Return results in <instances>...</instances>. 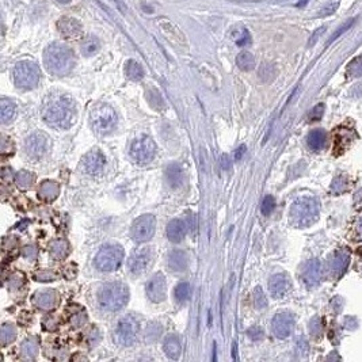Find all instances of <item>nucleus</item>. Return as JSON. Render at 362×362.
Returning a JSON list of instances; mask_svg holds the SVG:
<instances>
[{
    "label": "nucleus",
    "instance_id": "nucleus-24",
    "mask_svg": "<svg viewBox=\"0 0 362 362\" xmlns=\"http://www.w3.org/2000/svg\"><path fill=\"white\" fill-rule=\"evenodd\" d=\"M327 141V133L324 129H315L307 137V144L312 151H320L324 148Z\"/></svg>",
    "mask_w": 362,
    "mask_h": 362
},
{
    "label": "nucleus",
    "instance_id": "nucleus-46",
    "mask_svg": "<svg viewBox=\"0 0 362 362\" xmlns=\"http://www.w3.org/2000/svg\"><path fill=\"white\" fill-rule=\"evenodd\" d=\"M310 330H311V335H312L314 338H318V337H320V334H322V330H323L322 320H320V318H314L312 320H311Z\"/></svg>",
    "mask_w": 362,
    "mask_h": 362
},
{
    "label": "nucleus",
    "instance_id": "nucleus-42",
    "mask_svg": "<svg viewBox=\"0 0 362 362\" xmlns=\"http://www.w3.org/2000/svg\"><path fill=\"white\" fill-rule=\"evenodd\" d=\"M354 23H355V18H351V19H347L346 22H345V23L341 24V27L337 29L334 34L331 36V38L328 40V44H331V42H334V41L337 40L338 37H341L342 34H345V33H346L347 30H349V29H350Z\"/></svg>",
    "mask_w": 362,
    "mask_h": 362
},
{
    "label": "nucleus",
    "instance_id": "nucleus-30",
    "mask_svg": "<svg viewBox=\"0 0 362 362\" xmlns=\"http://www.w3.org/2000/svg\"><path fill=\"white\" fill-rule=\"evenodd\" d=\"M49 249H50V254H52V257L54 259L61 261V259L67 258V255L69 254V244L68 241L65 240H54L52 241Z\"/></svg>",
    "mask_w": 362,
    "mask_h": 362
},
{
    "label": "nucleus",
    "instance_id": "nucleus-26",
    "mask_svg": "<svg viewBox=\"0 0 362 362\" xmlns=\"http://www.w3.org/2000/svg\"><path fill=\"white\" fill-rule=\"evenodd\" d=\"M169 267L173 271H183L187 267V257L181 249H175L169 255Z\"/></svg>",
    "mask_w": 362,
    "mask_h": 362
},
{
    "label": "nucleus",
    "instance_id": "nucleus-12",
    "mask_svg": "<svg viewBox=\"0 0 362 362\" xmlns=\"http://www.w3.org/2000/svg\"><path fill=\"white\" fill-rule=\"evenodd\" d=\"M151 261H152V251H151V248L143 247V248L134 249L128 261L129 271L134 274V275L144 273L145 270L148 269Z\"/></svg>",
    "mask_w": 362,
    "mask_h": 362
},
{
    "label": "nucleus",
    "instance_id": "nucleus-31",
    "mask_svg": "<svg viewBox=\"0 0 362 362\" xmlns=\"http://www.w3.org/2000/svg\"><path fill=\"white\" fill-rule=\"evenodd\" d=\"M16 339V328L11 323H4L0 328V341L3 346H7Z\"/></svg>",
    "mask_w": 362,
    "mask_h": 362
},
{
    "label": "nucleus",
    "instance_id": "nucleus-52",
    "mask_svg": "<svg viewBox=\"0 0 362 362\" xmlns=\"http://www.w3.org/2000/svg\"><path fill=\"white\" fill-rule=\"evenodd\" d=\"M339 7V3H331L328 4L327 7H324L322 10V11L319 12V16H327V15H331V14H334L335 11H337V8Z\"/></svg>",
    "mask_w": 362,
    "mask_h": 362
},
{
    "label": "nucleus",
    "instance_id": "nucleus-15",
    "mask_svg": "<svg viewBox=\"0 0 362 362\" xmlns=\"http://www.w3.org/2000/svg\"><path fill=\"white\" fill-rule=\"evenodd\" d=\"M165 290H167V281L163 274H155L145 286L147 296L152 302H161L165 298Z\"/></svg>",
    "mask_w": 362,
    "mask_h": 362
},
{
    "label": "nucleus",
    "instance_id": "nucleus-50",
    "mask_svg": "<svg viewBox=\"0 0 362 362\" xmlns=\"http://www.w3.org/2000/svg\"><path fill=\"white\" fill-rule=\"evenodd\" d=\"M248 337L253 339V341L258 342V341H261V339L263 338V330H262L261 327H251L248 330Z\"/></svg>",
    "mask_w": 362,
    "mask_h": 362
},
{
    "label": "nucleus",
    "instance_id": "nucleus-48",
    "mask_svg": "<svg viewBox=\"0 0 362 362\" xmlns=\"http://www.w3.org/2000/svg\"><path fill=\"white\" fill-rule=\"evenodd\" d=\"M323 113H324V105H323V103H320V105L315 106L314 109L311 110L310 116H308V120H310L311 122L319 121L320 118L323 117Z\"/></svg>",
    "mask_w": 362,
    "mask_h": 362
},
{
    "label": "nucleus",
    "instance_id": "nucleus-5",
    "mask_svg": "<svg viewBox=\"0 0 362 362\" xmlns=\"http://www.w3.org/2000/svg\"><path fill=\"white\" fill-rule=\"evenodd\" d=\"M91 126L94 132L101 136H106L116 129L118 122L117 113L112 106L106 103H98L91 110Z\"/></svg>",
    "mask_w": 362,
    "mask_h": 362
},
{
    "label": "nucleus",
    "instance_id": "nucleus-7",
    "mask_svg": "<svg viewBox=\"0 0 362 362\" xmlns=\"http://www.w3.org/2000/svg\"><path fill=\"white\" fill-rule=\"evenodd\" d=\"M40 77V68L33 61H19L14 68V81H15V86L18 89H34L38 85Z\"/></svg>",
    "mask_w": 362,
    "mask_h": 362
},
{
    "label": "nucleus",
    "instance_id": "nucleus-2",
    "mask_svg": "<svg viewBox=\"0 0 362 362\" xmlns=\"http://www.w3.org/2000/svg\"><path fill=\"white\" fill-rule=\"evenodd\" d=\"M75 54L72 49L65 44H50L44 52V64L49 73L56 76H65L75 67Z\"/></svg>",
    "mask_w": 362,
    "mask_h": 362
},
{
    "label": "nucleus",
    "instance_id": "nucleus-45",
    "mask_svg": "<svg viewBox=\"0 0 362 362\" xmlns=\"http://www.w3.org/2000/svg\"><path fill=\"white\" fill-rule=\"evenodd\" d=\"M0 152L3 156L11 155L14 153V143L11 141V138H8L7 136H2V144H0Z\"/></svg>",
    "mask_w": 362,
    "mask_h": 362
},
{
    "label": "nucleus",
    "instance_id": "nucleus-44",
    "mask_svg": "<svg viewBox=\"0 0 362 362\" xmlns=\"http://www.w3.org/2000/svg\"><path fill=\"white\" fill-rule=\"evenodd\" d=\"M274 208H275V200H274V197H271V196H266V197L263 198V201H262V205H261L262 213L265 214V216H269V214L274 210Z\"/></svg>",
    "mask_w": 362,
    "mask_h": 362
},
{
    "label": "nucleus",
    "instance_id": "nucleus-22",
    "mask_svg": "<svg viewBox=\"0 0 362 362\" xmlns=\"http://www.w3.org/2000/svg\"><path fill=\"white\" fill-rule=\"evenodd\" d=\"M163 350H164L165 355L171 359H178L181 357L182 353V343L181 339L178 338L177 335H169L165 337L164 342H163Z\"/></svg>",
    "mask_w": 362,
    "mask_h": 362
},
{
    "label": "nucleus",
    "instance_id": "nucleus-47",
    "mask_svg": "<svg viewBox=\"0 0 362 362\" xmlns=\"http://www.w3.org/2000/svg\"><path fill=\"white\" fill-rule=\"evenodd\" d=\"M87 320V315L85 314V311H79L75 315L71 316V323H72L73 327H81Z\"/></svg>",
    "mask_w": 362,
    "mask_h": 362
},
{
    "label": "nucleus",
    "instance_id": "nucleus-54",
    "mask_svg": "<svg viewBox=\"0 0 362 362\" xmlns=\"http://www.w3.org/2000/svg\"><path fill=\"white\" fill-rule=\"evenodd\" d=\"M220 165H221L224 170H228L231 167V160L230 157H228V155H226V153H222L221 156H220Z\"/></svg>",
    "mask_w": 362,
    "mask_h": 362
},
{
    "label": "nucleus",
    "instance_id": "nucleus-55",
    "mask_svg": "<svg viewBox=\"0 0 362 362\" xmlns=\"http://www.w3.org/2000/svg\"><path fill=\"white\" fill-rule=\"evenodd\" d=\"M354 208L362 209V189L354 194Z\"/></svg>",
    "mask_w": 362,
    "mask_h": 362
},
{
    "label": "nucleus",
    "instance_id": "nucleus-41",
    "mask_svg": "<svg viewBox=\"0 0 362 362\" xmlns=\"http://www.w3.org/2000/svg\"><path fill=\"white\" fill-rule=\"evenodd\" d=\"M161 332V326L157 323H151L147 330H145V341L147 342H153L159 338V335Z\"/></svg>",
    "mask_w": 362,
    "mask_h": 362
},
{
    "label": "nucleus",
    "instance_id": "nucleus-59",
    "mask_svg": "<svg viewBox=\"0 0 362 362\" xmlns=\"http://www.w3.org/2000/svg\"><path fill=\"white\" fill-rule=\"evenodd\" d=\"M307 2H308V0H301V2H300V3H298L297 6H302V4H305Z\"/></svg>",
    "mask_w": 362,
    "mask_h": 362
},
{
    "label": "nucleus",
    "instance_id": "nucleus-33",
    "mask_svg": "<svg viewBox=\"0 0 362 362\" xmlns=\"http://www.w3.org/2000/svg\"><path fill=\"white\" fill-rule=\"evenodd\" d=\"M236 64L241 71H253L255 68V57L253 53L249 52H241L239 53L238 59H236Z\"/></svg>",
    "mask_w": 362,
    "mask_h": 362
},
{
    "label": "nucleus",
    "instance_id": "nucleus-17",
    "mask_svg": "<svg viewBox=\"0 0 362 362\" xmlns=\"http://www.w3.org/2000/svg\"><path fill=\"white\" fill-rule=\"evenodd\" d=\"M322 263L318 259H311L305 263L302 270V281L308 288H315L322 281Z\"/></svg>",
    "mask_w": 362,
    "mask_h": 362
},
{
    "label": "nucleus",
    "instance_id": "nucleus-10",
    "mask_svg": "<svg viewBox=\"0 0 362 362\" xmlns=\"http://www.w3.org/2000/svg\"><path fill=\"white\" fill-rule=\"evenodd\" d=\"M156 230V218L152 214H143L133 221L130 236L137 243H144L153 238Z\"/></svg>",
    "mask_w": 362,
    "mask_h": 362
},
{
    "label": "nucleus",
    "instance_id": "nucleus-53",
    "mask_svg": "<svg viewBox=\"0 0 362 362\" xmlns=\"http://www.w3.org/2000/svg\"><path fill=\"white\" fill-rule=\"evenodd\" d=\"M326 32V27H320V29H318L316 32L311 36V38H310V41H308V46H314L316 42H318V40L322 37V34L323 33Z\"/></svg>",
    "mask_w": 362,
    "mask_h": 362
},
{
    "label": "nucleus",
    "instance_id": "nucleus-23",
    "mask_svg": "<svg viewBox=\"0 0 362 362\" xmlns=\"http://www.w3.org/2000/svg\"><path fill=\"white\" fill-rule=\"evenodd\" d=\"M59 194H60V186L53 181L42 182L40 189H38V196H40L41 200H45V201L56 200L59 197Z\"/></svg>",
    "mask_w": 362,
    "mask_h": 362
},
{
    "label": "nucleus",
    "instance_id": "nucleus-36",
    "mask_svg": "<svg viewBox=\"0 0 362 362\" xmlns=\"http://www.w3.org/2000/svg\"><path fill=\"white\" fill-rule=\"evenodd\" d=\"M232 37H234L235 42H236L238 46H244V45L251 42L249 33L244 27H241V26H238V27H235V30H232Z\"/></svg>",
    "mask_w": 362,
    "mask_h": 362
},
{
    "label": "nucleus",
    "instance_id": "nucleus-35",
    "mask_svg": "<svg viewBox=\"0 0 362 362\" xmlns=\"http://www.w3.org/2000/svg\"><path fill=\"white\" fill-rule=\"evenodd\" d=\"M174 294H175V298L179 302L189 301L190 297H191V286L187 282H181V284H178L175 290H174Z\"/></svg>",
    "mask_w": 362,
    "mask_h": 362
},
{
    "label": "nucleus",
    "instance_id": "nucleus-6",
    "mask_svg": "<svg viewBox=\"0 0 362 362\" xmlns=\"http://www.w3.org/2000/svg\"><path fill=\"white\" fill-rule=\"evenodd\" d=\"M125 251L118 244H106L99 248L94 259V265L101 271H114L121 266L124 261Z\"/></svg>",
    "mask_w": 362,
    "mask_h": 362
},
{
    "label": "nucleus",
    "instance_id": "nucleus-40",
    "mask_svg": "<svg viewBox=\"0 0 362 362\" xmlns=\"http://www.w3.org/2000/svg\"><path fill=\"white\" fill-rule=\"evenodd\" d=\"M254 305L257 310H263L267 307V298H266L263 290H262L261 286H257L254 289Z\"/></svg>",
    "mask_w": 362,
    "mask_h": 362
},
{
    "label": "nucleus",
    "instance_id": "nucleus-32",
    "mask_svg": "<svg viewBox=\"0 0 362 362\" xmlns=\"http://www.w3.org/2000/svg\"><path fill=\"white\" fill-rule=\"evenodd\" d=\"M20 350H22V354L26 359H34L38 354V350H40V346H38V342L37 339H26L22 346H20Z\"/></svg>",
    "mask_w": 362,
    "mask_h": 362
},
{
    "label": "nucleus",
    "instance_id": "nucleus-37",
    "mask_svg": "<svg viewBox=\"0 0 362 362\" xmlns=\"http://www.w3.org/2000/svg\"><path fill=\"white\" fill-rule=\"evenodd\" d=\"M259 79H261L262 81H265V83H270V81H273L274 79H275V76H277V69H275V67H274L273 64H263L261 67V69H259Z\"/></svg>",
    "mask_w": 362,
    "mask_h": 362
},
{
    "label": "nucleus",
    "instance_id": "nucleus-58",
    "mask_svg": "<svg viewBox=\"0 0 362 362\" xmlns=\"http://www.w3.org/2000/svg\"><path fill=\"white\" fill-rule=\"evenodd\" d=\"M57 2H59V3H63V4H65V3H69V2H71V0H57Z\"/></svg>",
    "mask_w": 362,
    "mask_h": 362
},
{
    "label": "nucleus",
    "instance_id": "nucleus-21",
    "mask_svg": "<svg viewBox=\"0 0 362 362\" xmlns=\"http://www.w3.org/2000/svg\"><path fill=\"white\" fill-rule=\"evenodd\" d=\"M186 236V226L185 222L175 218L171 220L167 226V238L170 239V241L173 243H181Z\"/></svg>",
    "mask_w": 362,
    "mask_h": 362
},
{
    "label": "nucleus",
    "instance_id": "nucleus-43",
    "mask_svg": "<svg viewBox=\"0 0 362 362\" xmlns=\"http://www.w3.org/2000/svg\"><path fill=\"white\" fill-rule=\"evenodd\" d=\"M347 185H349V182H347L346 178L337 177L334 179V182H332V185H331V191L335 194L343 193V191L347 189Z\"/></svg>",
    "mask_w": 362,
    "mask_h": 362
},
{
    "label": "nucleus",
    "instance_id": "nucleus-27",
    "mask_svg": "<svg viewBox=\"0 0 362 362\" xmlns=\"http://www.w3.org/2000/svg\"><path fill=\"white\" fill-rule=\"evenodd\" d=\"M99 49H101V42L95 36H87L80 45L81 53L86 57L95 56L99 52Z\"/></svg>",
    "mask_w": 362,
    "mask_h": 362
},
{
    "label": "nucleus",
    "instance_id": "nucleus-49",
    "mask_svg": "<svg viewBox=\"0 0 362 362\" xmlns=\"http://www.w3.org/2000/svg\"><path fill=\"white\" fill-rule=\"evenodd\" d=\"M34 280L41 282H50L53 280H56V275L52 271H38L34 274Z\"/></svg>",
    "mask_w": 362,
    "mask_h": 362
},
{
    "label": "nucleus",
    "instance_id": "nucleus-20",
    "mask_svg": "<svg viewBox=\"0 0 362 362\" xmlns=\"http://www.w3.org/2000/svg\"><path fill=\"white\" fill-rule=\"evenodd\" d=\"M57 29L67 38H75V37H77L81 33V23L77 19H75V18L63 16L57 22Z\"/></svg>",
    "mask_w": 362,
    "mask_h": 362
},
{
    "label": "nucleus",
    "instance_id": "nucleus-11",
    "mask_svg": "<svg viewBox=\"0 0 362 362\" xmlns=\"http://www.w3.org/2000/svg\"><path fill=\"white\" fill-rule=\"evenodd\" d=\"M49 145H50V140L46 136V133L36 132L27 137L24 148H26V153L32 159H41L48 153Z\"/></svg>",
    "mask_w": 362,
    "mask_h": 362
},
{
    "label": "nucleus",
    "instance_id": "nucleus-34",
    "mask_svg": "<svg viewBox=\"0 0 362 362\" xmlns=\"http://www.w3.org/2000/svg\"><path fill=\"white\" fill-rule=\"evenodd\" d=\"M34 181H36L34 174L29 173L26 170H22V171H19V173L15 175L16 185L19 186L20 189H29V187H32Z\"/></svg>",
    "mask_w": 362,
    "mask_h": 362
},
{
    "label": "nucleus",
    "instance_id": "nucleus-18",
    "mask_svg": "<svg viewBox=\"0 0 362 362\" xmlns=\"http://www.w3.org/2000/svg\"><path fill=\"white\" fill-rule=\"evenodd\" d=\"M59 296L54 290L52 289H44L38 290L34 296H33V304L36 305V308L41 311H50L53 310L57 304Z\"/></svg>",
    "mask_w": 362,
    "mask_h": 362
},
{
    "label": "nucleus",
    "instance_id": "nucleus-57",
    "mask_svg": "<svg viewBox=\"0 0 362 362\" xmlns=\"http://www.w3.org/2000/svg\"><path fill=\"white\" fill-rule=\"evenodd\" d=\"M236 342H234V347H232V357H234V359H236Z\"/></svg>",
    "mask_w": 362,
    "mask_h": 362
},
{
    "label": "nucleus",
    "instance_id": "nucleus-19",
    "mask_svg": "<svg viewBox=\"0 0 362 362\" xmlns=\"http://www.w3.org/2000/svg\"><path fill=\"white\" fill-rule=\"evenodd\" d=\"M269 290L274 298H282L290 290V280L286 274H274L269 280Z\"/></svg>",
    "mask_w": 362,
    "mask_h": 362
},
{
    "label": "nucleus",
    "instance_id": "nucleus-29",
    "mask_svg": "<svg viewBox=\"0 0 362 362\" xmlns=\"http://www.w3.org/2000/svg\"><path fill=\"white\" fill-rule=\"evenodd\" d=\"M125 75L130 79V80L138 81L144 77V69L137 61L129 60L125 64Z\"/></svg>",
    "mask_w": 362,
    "mask_h": 362
},
{
    "label": "nucleus",
    "instance_id": "nucleus-39",
    "mask_svg": "<svg viewBox=\"0 0 362 362\" xmlns=\"http://www.w3.org/2000/svg\"><path fill=\"white\" fill-rule=\"evenodd\" d=\"M147 98H148L149 105L152 106L153 109L161 110L163 107H164V103H163V98H161L160 93H159L157 90H155V89L148 90V93H147Z\"/></svg>",
    "mask_w": 362,
    "mask_h": 362
},
{
    "label": "nucleus",
    "instance_id": "nucleus-16",
    "mask_svg": "<svg viewBox=\"0 0 362 362\" xmlns=\"http://www.w3.org/2000/svg\"><path fill=\"white\" fill-rule=\"evenodd\" d=\"M350 263V255L345 249H339L334 253L328 259H327V269L328 273L334 278L341 277L346 271L347 266Z\"/></svg>",
    "mask_w": 362,
    "mask_h": 362
},
{
    "label": "nucleus",
    "instance_id": "nucleus-13",
    "mask_svg": "<svg viewBox=\"0 0 362 362\" xmlns=\"http://www.w3.org/2000/svg\"><path fill=\"white\" fill-rule=\"evenodd\" d=\"M294 327V316L290 312H280L273 318L271 330L273 334L280 339L288 338Z\"/></svg>",
    "mask_w": 362,
    "mask_h": 362
},
{
    "label": "nucleus",
    "instance_id": "nucleus-28",
    "mask_svg": "<svg viewBox=\"0 0 362 362\" xmlns=\"http://www.w3.org/2000/svg\"><path fill=\"white\" fill-rule=\"evenodd\" d=\"M16 114V106L15 103L10 99L3 98L0 102V120L3 124H8L15 118Z\"/></svg>",
    "mask_w": 362,
    "mask_h": 362
},
{
    "label": "nucleus",
    "instance_id": "nucleus-25",
    "mask_svg": "<svg viewBox=\"0 0 362 362\" xmlns=\"http://www.w3.org/2000/svg\"><path fill=\"white\" fill-rule=\"evenodd\" d=\"M165 178L173 189H178L183 183V170L179 164H170L165 169Z\"/></svg>",
    "mask_w": 362,
    "mask_h": 362
},
{
    "label": "nucleus",
    "instance_id": "nucleus-51",
    "mask_svg": "<svg viewBox=\"0 0 362 362\" xmlns=\"http://www.w3.org/2000/svg\"><path fill=\"white\" fill-rule=\"evenodd\" d=\"M37 253H38V249H37L36 245L33 244L24 245L23 248H22V254H23L24 258H36Z\"/></svg>",
    "mask_w": 362,
    "mask_h": 362
},
{
    "label": "nucleus",
    "instance_id": "nucleus-3",
    "mask_svg": "<svg viewBox=\"0 0 362 362\" xmlns=\"http://www.w3.org/2000/svg\"><path fill=\"white\" fill-rule=\"evenodd\" d=\"M130 293L128 286L122 282H107L98 292V304L102 310L117 312L129 301Z\"/></svg>",
    "mask_w": 362,
    "mask_h": 362
},
{
    "label": "nucleus",
    "instance_id": "nucleus-8",
    "mask_svg": "<svg viewBox=\"0 0 362 362\" xmlns=\"http://www.w3.org/2000/svg\"><path fill=\"white\" fill-rule=\"evenodd\" d=\"M138 334H140V324L137 319L128 315L117 323V327L114 330V339L122 346H132L137 341Z\"/></svg>",
    "mask_w": 362,
    "mask_h": 362
},
{
    "label": "nucleus",
    "instance_id": "nucleus-38",
    "mask_svg": "<svg viewBox=\"0 0 362 362\" xmlns=\"http://www.w3.org/2000/svg\"><path fill=\"white\" fill-rule=\"evenodd\" d=\"M347 75L350 77L362 76V56L355 57L347 65Z\"/></svg>",
    "mask_w": 362,
    "mask_h": 362
},
{
    "label": "nucleus",
    "instance_id": "nucleus-56",
    "mask_svg": "<svg viewBox=\"0 0 362 362\" xmlns=\"http://www.w3.org/2000/svg\"><path fill=\"white\" fill-rule=\"evenodd\" d=\"M245 151H247L245 145H240L239 149H236V152H235V159H236V160H240L241 157H243V155L245 153Z\"/></svg>",
    "mask_w": 362,
    "mask_h": 362
},
{
    "label": "nucleus",
    "instance_id": "nucleus-1",
    "mask_svg": "<svg viewBox=\"0 0 362 362\" xmlns=\"http://www.w3.org/2000/svg\"><path fill=\"white\" fill-rule=\"evenodd\" d=\"M76 103L65 94H56L46 99L42 107V120L52 128L69 129L76 121Z\"/></svg>",
    "mask_w": 362,
    "mask_h": 362
},
{
    "label": "nucleus",
    "instance_id": "nucleus-14",
    "mask_svg": "<svg viewBox=\"0 0 362 362\" xmlns=\"http://www.w3.org/2000/svg\"><path fill=\"white\" fill-rule=\"evenodd\" d=\"M106 165V157L101 151H91L81 159L80 167L89 175H99Z\"/></svg>",
    "mask_w": 362,
    "mask_h": 362
},
{
    "label": "nucleus",
    "instance_id": "nucleus-9",
    "mask_svg": "<svg viewBox=\"0 0 362 362\" xmlns=\"http://www.w3.org/2000/svg\"><path fill=\"white\" fill-rule=\"evenodd\" d=\"M156 153V144L148 136H141L130 145V157L138 164H147L152 161Z\"/></svg>",
    "mask_w": 362,
    "mask_h": 362
},
{
    "label": "nucleus",
    "instance_id": "nucleus-4",
    "mask_svg": "<svg viewBox=\"0 0 362 362\" xmlns=\"http://www.w3.org/2000/svg\"><path fill=\"white\" fill-rule=\"evenodd\" d=\"M320 205L314 197H301L296 200L290 206L289 220L292 226L297 228H305L312 226L319 217Z\"/></svg>",
    "mask_w": 362,
    "mask_h": 362
}]
</instances>
